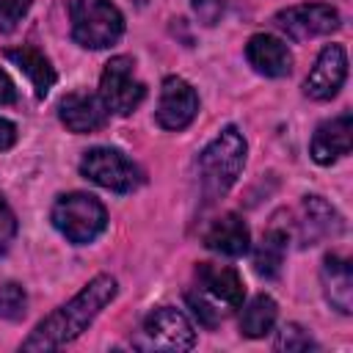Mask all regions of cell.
<instances>
[{"instance_id":"cell-17","label":"cell","mask_w":353,"mask_h":353,"mask_svg":"<svg viewBox=\"0 0 353 353\" xmlns=\"http://www.w3.org/2000/svg\"><path fill=\"white\" fill-rule=\"evenodd\" d=\"M301 210H303V221H301L303 245H314L323 237H339L342 234V229H345L342 215L328 201H323L320 196H306Z\"/></svg>"},{"instance_id":"cell-9","label":"cell","mask_w":353,"mask_h":353,"mask_svg":"<svg viewBox=\"0 0 353 353\" xmlns=\"http://www.w3.org/2000/svg\"><path fill=\"white\" fill-rule=\"evenodd\" d=\"M143 336L149 339V345L163 350H190L196 345V331L190 320L174 306H160L149 312L143 320Z\"/></svg>"},{"instance_id":"cell-25","label":"cell","mask_w":353,"mask_h":353,"mask_svg":"<svg viewBox=\"0 0 353 353\" xmlns=\"http://www.w3.org/2000/svg\"><path fill=\"white\" fill-rule=\"evenodd\" d=\"M190 3H193V14L204 25H215L223 14V0H190Z\"/></svg>"},{"instance_id":"cell-24","label":"cell","mask_w":353,"mask_h":353,"mask_svg":"<svg viewBox=\"0 0 353 353\" xmlns=\"http://www.w3.org/2000/svg\"><path fill=\"white\" fill-rule=\"evenodd\" d=\"M14 234H17V218H14V210L8 207V201L0 193V256L14 243Z\"/></svg>"},{"instance_id":"cell-1","label":"cell","mask_w":353,"mask_h":353,"mask_svg":"<svg viewBox=\"0 0 353 353\" xmlns=\"http://www.w3.org/2000/svg\"><path fill=\"white\" fill-rule=\"evenodd\" d=\"M119 284L113 276L99 273L94 276L69 303L58 306L52 314H47L22 342V350H58L66 342L77 339L94 320L97 314L116 298Z\"/></svg>"},{"instance_id":"cell-22","label":"cell","mask_w":353,"mask_h":353,"mask_svg":"<svg viewBox=\"0 0 353 353\" xmlns=\"http://www.w3.org/2000/svg\"><path fill=\"white\" fill-rule=\"evenodd\" d=\"M276 350H287V353H295V350H314V339L309 336V331H303L298 323H287L281 325L276 342H273Z\"/></svg>"},{"instance_id":"cell-3","label":"cell","mask_w":353,"mask_h":353,"mask_svg":"<svg viewBox=\"0 0 353 353\" xmlns=\"http://www.w3.org/2000/svg\"><path fill=\"white\" fill-rule=\"evenodd\" d=\"M245 165V138L237 127H223L199 154V182L204 201H218L229 193Z\"/></svg>"},{"instance_id":"cell-13","label":"cell","mask_w":353,"mask_h":353,"mask_svg":"<svg viewBox=\"0 0 353 353\" xmlns=\"http://www.w3.org/2000/svg\"><path fill=\"white\" fill-rule=\"evenodd\" d=\"M58 116L72 132H94L105 127L108 121V108L99 99V94L88 91H72L58 102Z\"/></svg>"},{"instance_id":"cell-4","label":"cell","mask_w":353,"mask_h":353,"mask_svg":"<svg viewBox=\"0 0 353 353\" xmlns=\"http://www.w3.org/2000/svg\"><path fill=\"white\" fill-rule=\"evenodd\" d=\"M52 226L69 240V243H77V245H85L91 240H97L105 226H108V212H105V204L91 196V193H63L55 199L52 204Z\"/></svg>"},{"instance_id":"cell-8","label":"cell","mask_w":353,"mask_h":353,"mask_svg":"<svg viewBox=\"0 0 353 353\" xmlns=\"http://www.w3.org/2000/svg\"><path fill=\"white\" fill-rule=\"evenodd\" d=\"M273 25L287 33L292 41H309L314 36H325L339 28V11L328 3H301L281 8L273 17Z\"/></svg>"},{"instance_id":"cell-18","label":"cell","mask_w":353,"mask_h":353,"mask_svg":"<svg viewBox=\"0 0 353 353\" xmlns=\"http://www.w3.org/2000/svg\"><path fill=\"white\" fill-rule=\"evenodd\" d=\"M6 58L14 61V63L30 77V83H33L39 99H44V97L50 94V88L55 85V69L50 66V61H47L44 52H39L36 47L22 44V47H14V50H6Z\"/></svg>"},{"instance_id":"cell-16","label":"cell","mask_w":353,"mask_h":353,"mask_svg":"<svg viewBox=\"0 0 353 353\" xmlns=\"http://www.w3.org/2000/svg\"><path fill=\"white\" fill-rule=\"evenodd\" d=\"M248 243H251L248 226L237 212H223L204 232V245L223 256H243L248 251Z\"/></svg>"},{"instance_id":"cell-7","label":"cell","mask_w":353,"mask_h":353,"mask_svg":"<svg viewBox=\"0 0 353 353\" xmlns=\"http://www.w3.org/2000/svg\"><path fill=\"white\" fill-rule=\"evenodd\" d=\"M146 97V85L135 77V63L127 55H116L105 63L99 77V99L105 102L108 113L127 116L132 113Z\"/></svg>"},{"instance_id":"cell-19","label":"cell","mask_w":353,"mask_h":353,"mask_svg":"<svg viewBox=\"0 0 353 353\" xmlns=\"http://www.w3.org/2000/svg\"><path fill=\"white\" fill-rule=\"evenodd\" d=\"M287 243H290V234L279 226H270L254 248V270L265 279H276L281 273V265H284Z\"/></svg>"},{"instance_id":"cell-10","label":"cell","mask_w":353,"mask_h":353,"mask_svg":"<svg viewBox=\"0 0 353 353\" xmlns=\"http://www.w3.org/2000/svg\"><path fill=\"white\" fill-rule=\"evenodd\" d=\"M199 113V94L193 85L176 74L163 80L160 88V102H157V124L163 130H185Z\"/></svg>"},{"instance_id":"cell-15","label":"cell","mask_w":353,"mask_h":353,"mask_svg":"<svg viewBox=\"0 0 353 353\" xmlns=\"http://www.w3.org/2000/svg\"><path fill=\"white\" fill-rule=\"evenodd\" d=\"M320 281H323V292H325V301L331 303V309H336L339 314H350L353 312L350 262L339 254H325L323 268H320Z\"/></svg>"},{"instance_id":"cell-26","label":"cell","mask_w":353,"mask_h":353,"mask_svg":"<svg viewBox=\"0 0 353 353\" xmlns=\"http://www.w3.org/2000/svg\"><path fill=\"white\" fill-rule=\"evenodd\" d=\"M11 102H17V85H14V80L0 69V105H11Z\"/></svg>"},{"instance_id":"cell-23","label":"cell","mask_w":353,"mask_h":353,"mask_svg":"<svg viewBox=\"0 0 353 353\" xmlns=\"http://www.w3.org/2000/svg\"><path fill=\"white\" fill-rule=\"evenodd\" d=\"M33 0H0V28L3 30H14L17 22L30 11Z\"/></svg>"},{"instance_id":"cell-27","label":"cell","mask_w":353,"mask_h":353,"mask_svg":"<svg viewBox=\"0 0 353 353\" xmlns=\"http://www.w3.org/2000/svg\"><path fill=\"white\" fill-rule=\"evenodd\" d=\"M17 143V127L8 119H0V152L11 149Z\"/></svg>"},{"instance_id":"cell-20","label":"cell","mask_w":353,"mask_h":353,"mask_svg":"<svg viewBox=\"0 0 353 353\" xmlns=\"http://www.w3.org/2000/svg\"><path fill=\"white\" fill-rule=\"evenodd\" d=\"M276 314H279V309H276V301H273L270 295H256V298H251L248 306H245L243 314H240V331H243V336H251V339L265 336V334L273 328Z\"/></svg>"},{"instance_id":"cell-11","label":"cell","mask_w":353,"mask_h":353,"mask_svg":"<svg viewBox=\"0 0 353 353\" xmlns=\"http://www.w3.org/2000/svg\"><path fill=\"white\" fill-rule=\"evenodd\" d=\"M347 77V55H345V47L342 44H325L303 83V91L306 97L317 99V102H325L331 99L342 83Z\"/></svg>"},{"instance_id":"cell-2","label":"cell","mask_w":353,"mask_h":353,"mask_svg":"<svg viewBox=\"0 0 353 353\" xmlns=\"http://www.w3.org/2000/svg\"><path fill=\"white\" fill-rule=\"evenodd\" d=\"M196 279H199V287L196 292H188V303L204 325H218L232 309L243 306L245 284L232 265L199 262Z\"/></svg>"},{"instance_id":"cell-21","label":"cell","mask_w":353,"mask_h":353,"mask_svg":"<svg viewBox=\"0 0 353 353\" xmlns=\"http://www.w3.org/2000/svg\"><path fill=\"white\" fill-rule=\"evenodd\" d=\"M25 312H28V295H25L22 284H17V281L0 284V317L17 323L25 317Z\"/></svg>"},{"instance_id":"cell-5","label":"cell","mask_w":353,"mask_h":353,"mask_svg":"<svg viewBox=\"0 0 353 353\" xmlns=\"http://www.w3.org/2000/svg\"><path fill=\"white\" fill-rule=\"evenodd\" d=\"M72 39L88 50H105L124 33V17L113 0H72Z\"/></svg>"},{"instance_id":"cell-14","label":"cell","mask_w":353,"mask_h":353,"mask_svg":"<svg viewBox=\"0 0 353 353\" xmlns=\"http://www.w3.org/2000/svg\"><path fill=\"white\" fill-rule=\"evenodd\" d=\"M245 58L254 72L265 77H287L292 72V52L281 39L270 33H254L245 44Z\"/></svg>"},{"instance_id":"cell-12","label":"cell","mask_w":353,"mask_h":353,"mask_svg":"<svg viewBox=\"0 0 353 353\" xmlns=\"http://www.w3.org/2000/svg\"><path fill=\"white\" fill-rule=\"evenodd\" d=\"M353 146V116L350 110H342L339 116L323 121L312 135V160L320 165H331L342 154H347Z\"/></svg>"},{"instance_id":"cell-6","label":"cell","mask_w":353,"mask_h":353,"mask_svg":"<svg viewBox=\"0 0 353 353\" xmlns=\"http://www.w3.org/2000/svg\"><path fill=\"white\" fill-rule=\"evenodd\" d=\"M80 174L91 179L99 188L116 190V193H130L141 185V168L113 146H94L83 154L80 160Z\"/></svg>"}]
</instances>
